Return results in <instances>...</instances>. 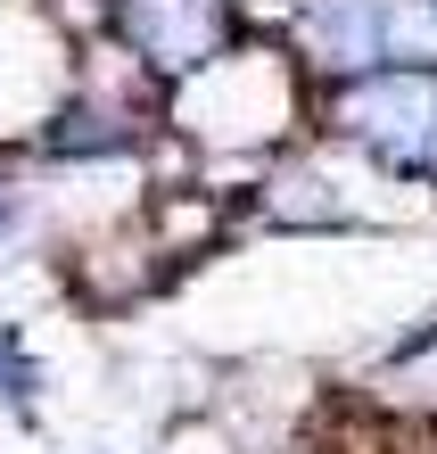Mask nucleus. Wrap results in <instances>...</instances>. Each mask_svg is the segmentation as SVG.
I'll list each match as a JSON object with an SVG mask.
<instances>
[{
    "mask_svg": "<svg viewBox=\"0 0 437 454\" xmlns=\"http://www.w3.org/2000/svg\"><path fill=\"white\" fill-rule=\"evenodd\" d=\"M388 9L396 0H322L314 9V50L347 74H388Z\"/></svg>",
    "mask_w": 437,
    "mask_h": 454,
    "instance_id": "obj_3",
    "label": "nucleus"
},
{
    "mask_svg": "<svg viewBox=\"0 0 437 454\" xmlns=\"http://www.w3.org/2000/svg\"><path fill=\"white\" fill-rule=\"evenodd\" d=\"M116 25L141 59L174 67V74H199L207 59H223V34H231V17L215 0H124Z\"/></svg>",
    "mask_w": 437,
    "mask_h": 454,
    "instance_id": "obj_2",
    "label": "nucleus"
},
{
    "mask_svg": "<svg viewBox=\"0 0 437 454\" xmlns=\"http://www.w3.org/2000/svg\"><path fill=\"white\" fill-rule=\"evenodd\" d=\"M339 124L396 166L437 174V74H371L339 99Z\"/></svg>",
    "mask_w": 437,
    "mask_h": 454,
    "instance_id": "obj_1",
    "label": "nucleus"
}]
</instances>
